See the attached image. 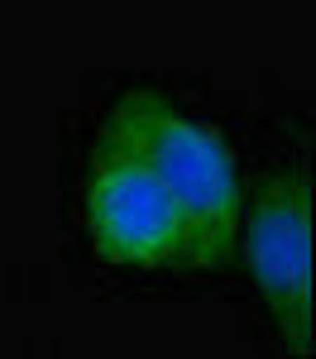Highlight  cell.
I'll return each mask as SVG.
<instances>
[{"mask_svg":"<svg viewBox=\"0 0 316 359\" xmlns=\"http://www.w3.org/2000/svg\"><path fill=\"white\" fill-rule=\"evenodd\" d=\"M101 144L125 149L163 182L187 230V269H221L240 249V168L211 125L182 115L158 91H125Z\"/></svg>","mask_w":316,"mask_h":359,"instance_id":"6da1fadb","label":"cell"},{"mask_svg":"<svg viewBox=\"0 0 316 359\" xmlns=\"http://www.w3.org/2000/svg\"><path fill=\"white\" fill-rule=\"evenodd\" d=\"M245 259L268 321L287 350H316V302H312V163L297 149V158H278L249 192L240 211Z\"/></svg>","mask_w":316,"mask_h":359,"instance_id":"7a4b0ae2","label":"cell"},{"mask_svg":"<svg viewBox=\"0 0 316 359\" xmlns=\"http://www.w3.org/2000/svg\"><path fill=\"white\" fill-rule=\"evenodd\" d=\"M82 221L101 259L125 269H187V230L163 182L115 144H96Z\"/></svg>","mask_w":316,"mask_h":359,"instance_id":"3957f363","label":"cell"}]
</instances>
